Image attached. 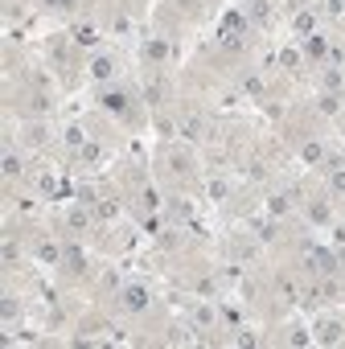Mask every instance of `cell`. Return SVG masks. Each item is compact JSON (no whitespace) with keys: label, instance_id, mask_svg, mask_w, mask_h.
I'll use <instances>...</instances> for the list:
<instances>
[{"label":"cell","instance_id":"obj_8","mask_svg":"<svg viewBox=\"0 0 345 349\" xmlns=\"http://www.w3.org/2000/svg\"><path fill=\"white\" fill-rule=\"evenodd\" d=\"M296 29H300V33H312V17L300 13V17H296Z\"/></svg>","mask_w":345,"mask_h":349},{"label":"cell","instance_id":"obj_6","mask_svg":"<svg viewBox=\"0 0 345 349\" xmlns=\"http://www.w3.org/2000/svg\"><path fill=\"white\" fill-rule=\"evenodd\" d=\"M321 341H329V345L341 341V325H325V329H321Z\"/></svg>","mask_w":345,"mask_h":349},{"label":"cell","instance_id":"obj_9","mask_svg":"<svg viewBox=\"0 0 345 349\" xmlns=\"http://www.w3.org/2000/svg\"><path fill=\"white\" fill-rule=\"evenodd\" d=\"M341 5H345V0H341Z\"/></svg>","mask_w":345,"mask_h":349},{"label":"cell","instance_id":"obj_7","mask_svg":"<svg viewBox=\"0 0 345 349\" xmlns=\"http://www.w3.org/2000/svg\"><path fill=\"white\" fill-rule=\"evenodd\" d=\"M5 173H9V177H17V173H21V161H17V156H13V152L5 156Z\"/></svg>","mask_w":345,"mask_h":349},{"label":"cell","instance_id":"obj_5","mask_svg":"<svg viewBox=\"0 0 345 349\" xmlns=\"http://www.w3.org/2000/svg\"><path fill=\"white\" fill-rule=\"evenodd\" d=\"M304 49H308V58H321V54H325V37H308Z\"/></svg>","mask_w":345,"mask_h":349},{"label":"cell","instance_id":"obj_3","mask_svg":"<svg viewBox=\"0 0 345 349\" xmlns=\"http://www.w3.org/2000/svg\"><path fill=\"white\" fill-rule=\"evenodd\" d=\"M90 78L107 82V78H111V62H107V58H95V62H90Z\"/></svg>","mask_w":345,"mask_h":349},{"label":"cell","instance_id":"obj_1","mask_svg":"<svg viewBox=\"0 0 345 349\" xmlns=\"http://www.w3.org/2000/svg\"><path fill=\"white\" fill-rule=\"evenodd\" d=\"M123 304H128L132 312H140V308L148 304V292H144V288H128V292H123Z\"/></svg>","mask_w":345,"mask_h":349},{"label":"cell","instance_id":"obj_4","mask_svg":"<svg viewBox=\"0 0 345 349\" xmlns=\"http://www.w3.org/2000/svg\"><path fill=\"white\" fill-rule=\"evenodd\" d=\"M74 41H78V45H95V41H99V37H95V25H78V29H74Z\"/></svg>","mask_w":345,"mask_h":349},{"label":"cell","instance_id":"obj_2","mask_svg":"<svg viewBox=\"0 0 345 349\" xmlns=\"http://www.w3.org/2000/svg\"><path fill=\"white\" fill-rule=\"evenodd\" d=\"M103 107L107 111H123V107H128V94H123V90H107L103 94Z\"/></svg>","mask_w":345,"mask_h":349}]
</instances>
